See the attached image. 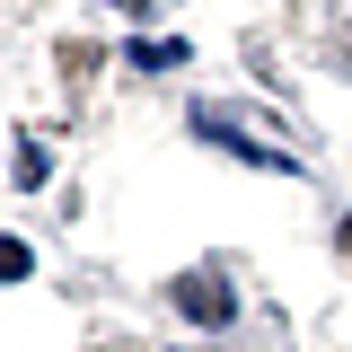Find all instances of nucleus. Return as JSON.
<instances>
[{"mask_svg": "<svg viewBox=\"0 0 352 352\" xmlns=\"http://www.w3.org/2000/svg\"><path fill=\"white\" fill-rule=\"evenodd\" d=\"M335 247H344V256H352V220H344V229H335Z\"/></svg>", "mask_w": 352, "mask_h": 352, "instance_id": "obj_4", "label": "nucleus"}, {"mask_svg": "<svg viewBox=\"0 0 352 352\" xmlns=\"http://www.w3.org/2000/svg\"><path fill=\"white\" fill-rule=\"evenodd\" d=\"M194 132H203V141H220V150H238V159H256V168H282V176L300 168V159H291L273 132H256L238 106H194Z\"/></svg>", "mask_w": 352, "mask_h": 352, "instance_id": "obj_1", "label": "nucleus"}, {"mask_svg": "<svg viewBox=\"0 0 352 352\" xmlns=\"http://www.w3.org/2000/svg\"><path fill=\"white\" fill-rule=\"evenodd\" d=\"M176 308H185L194 326H229V317H238L229 282H212V273H185V282H176Z\"/></svg>", "mask_w": 352, "mask_h": 352, "instance_id": "obj_2", "label": "nucleus"}, {"mask_svg": "<svg viewBox=\"0 0 352 352\" xmlns=\"http://www.w3.org/2000/svg\"><path fill=\"white\" fill-rule=\"evenodd\" d=\"M44 168H53V159H44V141L27 132V141H18V185H44Z\"/></svg>", "mask_w": 352, "mask_h": 352, "instance_id": "obj_3", "label": "nucleus"}]
</instances>
